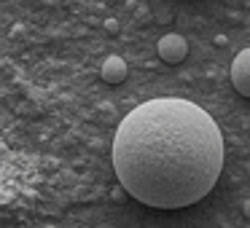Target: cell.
Masks as SVG:
<instances>
[{"instance_id":"7a4b0ae2","label":"cell","mask_w":250,"mask_h":228,"mask_svg":"<svg viewBox=\"0 0 250 228\" xmlns=\"http://www.w3.org/2000/svg\"><path fill=\"white\" fill-rule=\"evenodd\" d=\"M156 51H159V57H162L167 65H180V62L188 57V43H186L183 35L169 33V35H164V38L159 40Z\"/></svg>"},{"instance_id":"6da1fadb","label":"cell","mask_w":250,"mask_h":228,"mask_svg":"<svg viewBox=\"0 0 250 228\" xmlns=\"http://www.w3.org/2000/svg\"><path fill=\"white\" fill-rule=\"evenodd\" d=\"M113 169L121 188L140 204L183 209L215 188L223 134L215 118L188 99H148L116 129Z\"/></svg>"},{"instance_id":"5b68a950","label":"cell","mask_w":250,"mask_h":228,"mask_svg":"<svg viewBox=\"0 0 250 228\" xmlns=\"http://www.w3.org/2000/svg\"><path fill=\"white\" fill-rule=\"evenodd\" d=\"M105 30H108V33H116V30H119V22H116V19H108V22H105Z\"/></svg>"},{"instance_id":"8992f818","label":"cell","mask_w":250,"mask_h":228,"mask_svg":"<svg viewBox=\"0 0 250 228\" xmlns=\"http://www.w3.org/2000/svg\"><path fill=\"white\" fill-rule=\"evenodd\" d=\"M242 215L250 217V201H245V204H242Z\"/></svg>"},{"instance_id":"3957f363","label":"cell","mask_w":250,"mask_h":228,"mask_svg":"<svg viewBox=\"0 0 250 228\" xmlns=\"http://www.w3.org/2000/svg\"><path fill=\"white\" fill-rule=\"evenodd\" d=\"M231 83L242 97L250 99V49H242L231 62Z\"/></svg>"},{"instance_id":"277c9868","label":"cell","mask_w":250,"mask_h":228,"mask_svg":"<svg viewBox=\"0 0 250 228\" xmlns=\"http://www.w3.org/2000/svg\"><path fill=\"white\" fill-rule=\"evenodd\" d=\"M126 62L121 59V57H108V59L103 62V81L105 83H121L126 78Z\"/></svg>"}]
</instances>
